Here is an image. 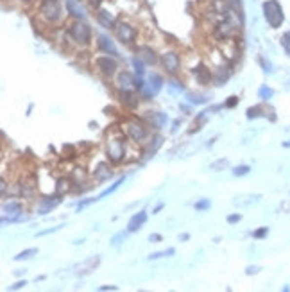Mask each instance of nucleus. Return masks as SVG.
<instances>
[{
  "instance_id": "dca6fc26",
  "label": "nucleus",
  "mask_w": 290,
  "mask_h": 292,
  "mask_svg": "<svg viewBox=\"0 0 290 292\" xmlns=\"http://www.w3.org/2000/svg\"><path fill=\"white\" fill-rule=\"evenodd\" d=\"M111 176H113V172H111L110 165H108L106 161H100V163H97V165H95V169H93V179H95L97 183L108 181Z\"/></svg>"
},
{
  "instance_id": "4c0bfd02",
  "label": "nucleus",
  "mask_w": 290,
  "mask_h": 292,
  "mask_svg": "<svg viewBox=\"0 0 290 292\" xmlns=\"http://www.w3.org/2000/svg\"><path fill=\"white\" fill-rule=\"evenodd\" d=\"M281 45H283L285 52L290 56V31H289V33H285L283 36H281Z\"/></svg>"
},
{
  "instance_id": "bb28decb",
  "label": "nucleus",
  "mask_w": 290,
  "mask_h": 292,
  "mask_svg": "<svg viewBox=\"0 0 290 292\" xmlns=\"http://www.w3.org/2000/svg\"><path fill=\"white\" fill-rule=\"evenodd\" d=\"M72 185H74V183H72L70 177H61V179H58V183H56V194L65 195L66 192H70Z\"/></svg>"
},
{
  "instance_id": "79ce46f5",
  "label": "nucleus",
  "mask_w": 290,
  "mask_h": 292,
  "mask_svg": "<svg viewBox=\"0 0 290 292\" xmlns=\"http://www.w3.org/2000/svg\"><path fill=\"white\" fill-rule=\"evenodd\" d=\"M163 238H161V235H158V233H153V235H149V242L151 244H158L161 242Z\"/></svg>"
},
{
  "instance_id": "37998d69",
  "label": "nucleus",
  "mask_w": 290,
  "mask_h": 292,
  "mask_svg": "<svg viewBox=\"0 0 290 292\" xmlns=\"http://www.w3.org/2000/svg\"><path fill=\"white\" fill-rule=\"evenodd\" d=\"M61 228H63V226H56V228H52V230H45V232H39V233H38V237H43V235H50V233L59 232Z\"/></svg>"
},
{
  "instance_id": "39448f33",
  "label": "nucleus",
  "mask_w": 290,
  "mask_h": 292,
  "mask_svg": "<svg viewBox=\"0 0 290 292\" xmlns=\"http://www.w3.org/2000/svg\"><path fill=\"white\" fill-rule=\"evenodd\" d=\"M68 36H70L77 45H90L92 41V29L86 22L82 20H76L74 23H70L68 27Z\"/></svg>"
},
{
  "instance_id": "aec40b11",
  "label": "nucleus",
  "mask_w": 290,
  "mask_h": 292,
  "mask_svg": "<svg viewBox=\"0 0 290 292\" xmlns=\"http://www.w3.org/2000/svg\"><path fill=\"white\" fill-rule=\"evenodd\" d=\"M118 99H120L122 106L131 108V110L138 106V97L133 94V90H120V92H118Z\"/></svg>"
},
{
  "instance_id": "473e14b6",
  "label": "nucleus",
  "mask_w": 290,
  "mask_h": 292,
  "mask_svg": "<svg viewBox=\"0 0 290 292\" xmlns=\"http://www.w3.org/2000/svg\"><path fill=\"white\" fill-rule=\"evenodd\" d=\"M258 95H260V99L262 100H269L274 95V92H272V88H269V86H262V88L258 90Z\"/></svg>"
},
{
  "instance_id": "4be33fe9",
  "label": "nucleus",
  "mask_w": 290,
  "mask_h": 292,
  "mask_svg": "<svg viewBox=\"0 0 290 292\" xmlns=\"http://www.w3.org/2000/svg\"><path fill=\"white\" fill-rule=\"evenodd\" d=\"M66 9L70 13L72 17H76L77 20H84L86 18V13L81 7V4H77V0H66Z\"/></svg>"
},
{
  "instance_id": "ddd939ff",
  "label": "nucleus",
  "mask_w": 290,
  "mask_h": 292,
  "mask_svg": "<svg viewBox=\"0 0 290 292\" xmlns=\"http://www.w3.org/2000/svg\"><path fill=\"white\" fill-rule=\"evenodd\" d=\"M116 86L118 90H135L136 88V76H133L131 72L122 70L116 78Z\"/></svg>"
},
{
  "instance_id": "cd10ccee",
  "label": "nucleus",
  "mask_w": 290,
  "mask_h": 292,
  "mask_svg": "<svg viewBox=\"0 0 290 292\" xmlns=\"http://www.w3.org/2000/svg\"><path fill=\"white\" fill-rule=\"evenodd\" d=\"M34 254H38V249H36V248L25 249V251H22V253H18L17 256H15V262H22V260H29V258H33Z\"/></svg>"
},
{
  "instance_id": "a19ab883",
  "label": "nucleus",
  "mask_w": 290,
  "mask_h": 292,
  "mask_svg": "<svg viewBox=\"0 0 290 292\" xmlns=\"http://www.w3.org/2000/svg\"><path fill=\"white\" fill-rule=\"evenodd\" d=\"M242 221V215L240 214H233V215H230L228 217V222L230 224H236V222H240Z\"/></svg>"
},
{
  "instance_id": "4468645a",
  "label": "nucleus",
  "mask_w": 290,
  "mask_h": 292,
  "mask_svg": "<svg viewBox=\"0 0 290 292\" xmlns=\"http://www.w3.org/2000/svg\"><path fill=\"white\" fill-rule=\"evenodd\" d=\"M138 58L145 63V65H158V54H156V50L153 47H147V45H142V47H138Z\"/></svg>"
},
{
  "instance_id": "f704fd0d",
  "label": "nucleus",
  "mask_w": 290,
  "mask_h": 292,
  "mask_svg": "<svg viewBox=\"0 0 290 292\" xmlns=\"http://www.w3.org/2000/svg\"><path fill=\"white\" fill-rule=\"evenodd\" d=\"M127 235H129V232H120V233H116L115 237L111 238V246H118V244H122L124 240H126Z\"/></svg>"
},
{
  "instance_id": "5701e85b",
  "label": "nucleus",
  "mask_w": 290,
  "mask_h": 292,
  "mask_svg": "<svg viewBox=\"0 0 290 292\" xmlns=\"http://www.w3.org/2000/svg\"><path fill=\"white\" fill-rule=\"evenodd\" d=\"M99 49L104 50L106 54L118 56V50H116L115 43H113V41H111L108 36H104V34H100V36H99Z\"/></svg>"
},
{
  "instance_id": "6e6d98bb",
  "label": "nucleus",
  "mask_w": 290,
  "mask_h": 292,
  "mask_svg": "<svg viewBox=\"0 0 290 292\" xmlns=\"http://www.w3.org/2000/svg\"><path fill=\"white\" fill-rule=\"evenodd\" d=\"M285 147H290V142H287V143H285Z\"/></svg>"
},
{
  "instance_id": "603ef678",
  "label": "nucleus",
  "mask_w": 290,
  "mask_h": 292,
  "mask_svg": "<svg viewBox=\"0 0 290 292\" xmlns=\"http://www.w3.org/2000/svg\"><path fill=\"white\" fill-rule=\"evenodd\" d=\"M188 238H190V235H188V233H183V235H179V240H183V242H185V240H188Z\"/></svg>"
},
{
  "instance_id": "2eb2a0df",
  "label": "nucleus",
  "mask_w": 290,
  "mask_h": 292,
  "mask_svg": "<svg viewBox=\"0 0 290 292\" xmlns=\"http://www.w3.org/2000/svg\"><path fill=\"white\" fill-rule=\"evenodd\" d=\"M145 222H147V212H145V210H140V212H136V214L129 219V222H127V232L136 233Z\"/></svg>"
},
{
  "instance_id": "423d86ee",
  "label": "nucleus",
  "mask_w": 290,
  "mask_h": 292,
  "mask_svg": "<svg viewBox=\"0 0 290 292\" xmlns=\"http://www.w3.org/2000/svg\"><path fill=\"white\" fill-rule=\"evenodd\" d=\"M22 204L18 201H9V203H4L2 206V224H13V222L22 221Z\"/></svg>"
},
{
  "instance_id": "c85d7f7f",
  "label": "nucleus",
  "mask_w": 290,
  "mask_h": 292,
  "mask_svg": "<svg viewBox=\"0 0 290 292\" xmlns=\"http://www.w3.org/2000/svg\"><path fill=\"white\" fill-rule=\"evenodd\" d=\"M188 102H190V104H206V102H208V95L188 94Z\"/></svg>"
},
{
  "instance_id": "20e7f679",
  "label": "nucleus",
  "mask_w": 290,
  "mask_h": 292,
  "mask_svg": "<svg viewBox=\"0 0 290 292\" xmlns=\"http://www.w3.org/2000/svg\"><path fill=\"white\" fill-rule=\"evenodd\" d=\"M39 17L43 18L49 25H54L63 18V9L58 0H43L39 6Z\"/></svg>"
},
{
  "instance_id": "7ed1b4c3",
  "label": "nucleus",
  "mask_w": 290,
  "mask_h": 292,
  "mask_svg": "<svg viewBox=\"0 0 290 292\" xmlns=\"http://www.w3.org/2000/svg\"><path fill=\"white\" fill-rule=\"evenodd\" d=\"M122 129L126 131L127 138H131L135 143H142L145 138L149 136V129L143 122L136 120V118H127L124 124H122Z\"/></svg>"
},
{
  "instance_id": "0eeeda50",
  "label": "nucleus",
  "mask_w": 290,
  "mask_h": 292,
  "mask_svg": "<svg viewBox=\"0 0 290 292\" xmlns=\"http://www.w3.org/2000/svg\"><path fill=\"white\" fill-rule=\"evenodd\" d=\"M113 31H115V36L120 43L129 45L136 39V29L133 27V25H129L127 22H116Z\"/></svg>"
},
{
  "instance_id": "9d476101",
  "label": "nucleus",
  "mask_w": 290,
  "mask_h": 292,
  "mask_svg": "<svg viewBox=\"0 0 290 292\" xmlns=\"http://www.w3.org/2000/svg\"><path fill=\"white\" fill-rule=\"evenodd\" d=\"M161 86H163V79H161V76H158V74H151L149 76V81L145 83V88L140 92L142 94L143 99H153L154 95L159 94V90H161Z\"/></svg>"
},
{
  "instance_id": "a211bd4d",
  "label": "nucleus",
  "mask_w": 290,
  "mask_h": 292,
  "mask_svg": "<svg viewBox=\"0 0 290 292\" xmlns=\"http://www.w3.org/2000/svg\"><path fill=\"white\" fill-rule=\"evenodd\" d=\"M145 118H147L149 124H151L153 127H156V129L165 127V124L169 122V117L165 115V113H159V111H147Z\"/></svg>"
},
{
  "instance_id": "c756f323",
  "label": "nucleus",
  "mask_w": 290,
  "mask_h": 292,
  "mask_svg": "<svg viewBox=\"0 0 290 292\" xmlns=\"http://www.w3.org/2000/svg\"><path fill=\"white\" fill-rule=\"evenodd\" d=\"M133 66H135V72H136V76H145V63H143L140 58H133Z\"/></svg>"
},
{
  "instance_id": "c03bdc74",
  "label": "nucleus",
  "mask_w": 290,
  "mask_h": 292,
  "mask_svg": "<svg viewBox=\"0 0 290 292\" xmlns=\"http://www.w3.org/2000/svg\"><path fill=\"white\" fill-rule=\"evenodd\" d=\"M236 102H238V97H235V95H233V97H230V100H228L224 106H226V108H233Z\"/></svg>"
},
{
  "instance_id": "5fc2aeb1",
  "label": "nucleus",
  "mask_w": 290,
  "mask_h": 292,
  "mask_svg": "<svg viewBox=\"0 0 290 292\" xmlns=\"http://www.w3.org/2000/svg\"><path fill=\"white\" fill-rule=\"evenodd\" d=\"M177 126H179V120H175V122H174V127H172V133L177 131Z\"/></svg>"
},
{
  "instance_id": "f03ea898",
  "label": "nucleus",
  "mask_w": 290,
  "mask_h": 292,
  "mask_svg": "<svg viewBox=\"0 0 290 292\" xmlns=\"http://www.w3.org/2000/svg\"><path fill=\"white\" fill-rule=\"evenodd\" d=\"M263 17H265L267 23L272 29L281 27V23L285 22L283 7H281V4H279L278 0H267V2H263Z\"/></svg>"
},
{
  "instance_id": "1a4fd4ad",
  "label": "nucleus",
  "mask_w": 290,
  "mask_h": 292,
  "mask_svg": "<svg viewBox=\"0 0 290 292\" xmlns=\"http://www.w3.org/2000/svg\"><path fill=\"white\" fill-rule=\"evenodd\" d=\"M236 33V27H235V23H233V20L231 18H226V20H220L217 25H215L213 29V34H215V38L220 39V41H226V39H230L233 38Z\"/></svg>"
},
{
  "instance_id": "49530a36",
  "label": "nucleus",
  "mask_w": 290,
  "mask_h": 292,
  "mask_svg": "<svg viewBox=\"0 0 290 292\" xmlns=\"http://www.w3.org/2000/svg\"><path fill=\"white\" fill-rule=\"evenodd\" d=\"M99 291H118V287L116 285H102V287H99Z\"/></svg>"
},
{
  "instance_id": "09e8293b",
  "label": "nucleus",
  "mask_w": 290,
  "mask_h": 292,
  "mask_svg": "<svg viewBox=\"0 0 290 292\" xmlns=\"http://www.w3.org/2000/svg\"><path fill=\"white\" fill-rule=\"evenodd\" d=\"M258 271H260V267H247V274H256Z\"/></svg>"
},
{
  "instance_id": "2f4dec72",
  "label": "nucleus",
  "mask_w": 290,
  "mask_h": 292,
  "mask_svg": "<svg viewBox=\"0 0 290 292\" xmlns=\"http://www.w3.org/2000/svg\"><path fill=\"white\" fill-rule=\"evenodd\" d=\"M124 181H126V176H124V177H120V179H118V181H116V183H113V185H111L110 188H106L104 192H100L99 199L106 197V195H110V194H113V192H115V190H118V187H120V185H122V183H124Z\"/></svg>"
},
{
  "instance_id": "72a5a7b5",
  "label": "nucleus",
  "mask_w": 290,
  "mask_h": 292,
  "mask_svg": "<svg viewBox=\"0 0 290 292\" xmlns=\"http://www.w3.org/2000/svg\"><path fill=\"white\" fill-rule=\"evenodd\" d=\"M249 171H251V167H249V165H240V167H235V169H233V176H236V177L246 176V174H249Z\"/></svg>"
},
{
  "instance_id": "ea45409f",
  "label": "nucleus",
  "mask_w": 290,
  "mask_h": 292,
  "mask_svg": "<svg viewBox=\"0 0 290 292\" xmlns=\"http://www.w3.org/2000/svg\"><path fill=\"white\" fill-rule=\"evenodd\" d=\"M267 233H269V228H260L258 232L252 233V237H254V238H263L265 235H267Z\"/></svg>"
},
{
  "instance_id": "3c124183",
  "label": "nucleus",
  "mask_w": 290,
  "mask_h": 292,
  "mask_svg": "<svg viewBox=\"0 0 290 292\" xmlns=\"http://www.w3.org/2000/svg\"><path fill=\"white\" fill-rule=\"evenodd\" d=\"M172 88H175V90H183V84H179V83H174V81H172Z\"/></svg>"
},
{
  "instance_id": "58836bf2",
  "label": "nucleus",
  "mask_w": 290,
  "mask_h": 292,
  "mask_svg": "<svg viewBox=\"0 0 290 292\" xmlns=\"http://www.w3.org/2000/svg\"><path fill=\"white\" fill-rule=\"evenodd\" d=\"M260 111H262V108H258V106H254V108H249V110H247V118L251 120V118H256V117H260Z\"/></svg>"
},
{
  "instance_id": "9b49d317",
  "label": "nucleus",
  "mask_w": 290,
  "mask_h": 292,
  "mask_svg": "<svg viewBox=\"0 0 290 292\" xmlns=\"http://www.w3.org/2000/svg\"><path fill=\"white\" fill-rule=\"evenodd\" d=\"M61 197L59 194H54V195H47V197H41L38 203V214L39 215H47L49 212H52L54 208H58L61 204Z\"/></svg>"
},
{
  "instance_id": "412c9836",
  "label": "nucleus",
  "mask_w": 290,
  "mask_h": 292,
  "mask_svg": "<svg viewBox=\"0 0 290 292\" xmlns=\"http://www.w3.org/2000/svg\"><path fill=\"white\" fill-rule=\"evenodd\" d=\"M161 143H163V136L161 135H156V136L151 138V142H149L147 149L143 151V160H149V158H153L156 155V151L161 147Z\"/></svg>"
},
{
  "instance_id": "a18cd8bd",
  "label": "nucleus",
  "mask_w": 290,
  "mask_h": 292,
  "mask_svg": "<svg viewBox=\"0 0 290 292\" xmlns=\"http://www.w3.org/2000/svg\"><path fill=\"white\" fill-rule=\"evenodd\" d=\"M27 285V281L23 280V281H18V283H15V285L11 287V291H18V289H23V287Z\"/></svg>"
},
{
  "instance_id": "6e6552de",
  "label": "nucleus",
  "mask_w": 290,
  "mask_h": 292,
  "mask_svg": "<svg viewBox=\"0 0 290 292\" xmlns=\"http://www.w3.org/2000/svg\"><path fill=\"white\" fill-rule=\"evenodd\" d=\"M95 66H97V70L106 76V78H113L118 70V63H116L115 58H111V56H99L97 59H95Z\"/></svg>"
},
{
  "instance_id": "864d4df0",
  "label": "nucleus",
  "mask_w": 290,
  "mask_h": 292,
  "mask_svg": "<svg viewBox=\"0 0 290 292\" xmlns=\"http://www.w3.org/2000/svg\"><path fill=\"white\" fill-rule=\"evenodd\" d=\"M163 206H165L163 203H159L158 206H156V208H154V214H158V212H159V210H161V208H163Z\"/></svg>"
},
{
  "instance_id": "7c9ffc66",
  "label": "nucleus",
  "mask_w": 290,
  "mask_h": 292,
  "mask_svg": "<svg viewBox=\"0 0 290 292\" xmlns=\"http://www.w3.org/2000/svg\"><path fill=\"white\" fill-rule=\"evenodd\" d=\"M174 254H175V249L169 248L167 251H158V253L149 254V260H159V258H165V256H174Z\"/></svg>"
},
{
  "instance_id": "f8f14e48",
  "label": "nucleus",
  "mask_w": 290,
  "mask_h": 292,
  "mask_svg": "<svg viewBox=\"0 0 290 292\" xmlns=\"http://www.w3.org/2000/svg\"><path fill=\"white\" fill-rule=\"evenodd\" d=\"M161 63H163L165 70L169 72V74H177V70H179L181 66V58L177 52H165L163 56H161Z\"/></svg>"
},
{
  "instance_id": "f3484780",
  "label": "nucleus",
  "mask_w": 290,
  "mask_h": 292,
  "mask_svg": "<svg viewBox=\"0 0 290 292\" xmlns=\"http://www.w3.org/2000/svg\"><path fill=\"white\" fill-rule=\"evenodd\" d=\"M193 76H195V81L199 84H203V86L210 84V81H213V74L210 72L208 66L204 65H199L197 68H193Z\"/></svg>"
},
{
  "instance_id": "b1692460",
  "label": "nucleus",
  "mask_w": 290,
  "mask_h": 292,
  "mask_svg": "<svg viewBox=\"0 0 290 292\" xmlns=\"http://www.w3.org/2000/svg\"><path fill=\"white\" fill-rule=\"evenodd\" d=\"M231 76V70L230 66H220V68H217V72L213 74V83L215 86H222V84L230 79Z\"/></svg>"
},
{
  "instance_id": "de8ad7c7",
  "label": "nucleus",
  "mask_w": 290,
  "mask_h": 292,
  "mask_svg": "<svg viewBox=\"0 0 290 292\" xmlns=\"http://www.w3.org/2000/svg\"><path fill=\"white\" fill-rule=\"evenodd\" d=\"M226 165H228V161H226V160H220V161H217L215 165H212V169H219V167H226Z\"/></svg>"
},
{
  "instance_id": "8fccbe9b",
  "label": "nucleus",
  "mask_w": 290,
  "mask_h": 292,
  "mask_svg": "<svg viewBox=\"0 0 290 292\" xmlns=\"http://www.w3.org/2000/svg\"><path fill=\"white\" fill-rule=\"evenodd\" d=\"M90 4H92L93 7H99L100 4H102V0H90Z\"/></svg>"
},
{
  "instance_id": "393cba45",
  "label": "nucleus",
  "mask_w": 290,
  "mask_h": 292,
  "mask_svg": "<svg viewBox=\"0 0 290 292\" xmlns=\"http://www.w3.org/2000/svg\"><path fill=\"white\" fill-rule=\"evenodd\" d=\"M70 179H72V183L81 190V185H86V181H88V174L84 169H74Z\"/></svg>"
},
{
  "instance_id": "f257e3e1",
  "label": "nucleus",
  "mask_w": 290,
  "mask_h": 292,
  "mask_svg": "<svg viewBox=\"0 0 290 292\" xmlns=\"http://www.w3.org/2000/svg\"><path fill=\"white\" fill-rule=\"evenodd\" d=\"M127 156V135L122 127H113L106 135V158L113 165H120Z\"/></svg>"
},
{
  "instance_id": "6ab92c4d",
  "label": "nucleus",
  "mask_w": 290,
  "mask_h": 292,
  "mask_svg": "<svg viewBox=\"0 0 290 292\" xmlns=\"http://www.w3.org/2000/svg\"><path fill=\"white\" fill-rule=\"evenodd\" d=\"M99 264H100V256H92V258H88L86 262H82L81 265H77V274L79 276L90 274L92 271H95V267Z\"/></svg>"
},
{
  "instance_id": "c9c22d12",
  "label": "nucleus",
  "mask_w": 290,
  "mask_h": 292,
  "mask_svg": "<svg viewBox=\"0 0 290 292\" xmlns=\"http://www.w3.org/2000/svg\"><path fill=\"white\" fill-rule=\"evenodd\" d=\"M99 201V197H90V199H84V201H81V203L77 204V212H82L84 208H88L90 204H93V203H97Z\"/></svg>"
},
{
  "instance_id": "4d7b16f0",
  "label": "nucleus",
  "mask_w": 290,
  "mask_h": 292,
  "mask_svg": "<svg viewBox=\"0 0 290 292\" xmlns=\"http://www.w3.org/2000/svg\"><path fill=\"white\" fill-rule=\"evenodd\" d=\"M22 2H31V0H22Z\"/></svg>"
},
{
  "instance_id": "a878e982",
  "label": "nucleus",
  "mask_w": 290,
  "mask_h": 292,
  "mask_svg": "<svg viewBox=\"0 0 290 292\" xmlns=\"http://www.w3.org/2000/svg\"><path fill=\"white\" fill-rule=\"evenodd\" d=\"M97 20H99V23L104 29H115V25H116L115 18L111 17L108 11H99V15H97Z\"/></svg>"
},
{
  "instance_id": "e433bc0d",
  "label": "nucleus",
  "mask_w": 290,
  "mask_h": 292,
  "mask_svg": "<svg viewBox=\"0 0 290 292\" xmlns=\"http://www.w3.org/2000/svg\"><path fill=\"white\" fill-rule=\"evenodd\" d=\"M210 206H212V201H210V199H201V201L195 203V210H199V212H203V210H210Z\"/></svg>"
}]
</instances>
